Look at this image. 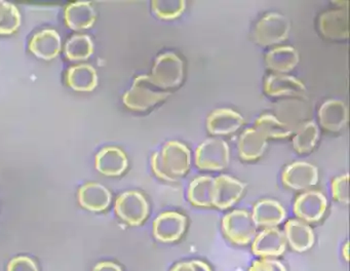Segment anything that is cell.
<instances>
[{
  "label": "cell",
  "mask_w": 350,
  "mask_h": 271,
  "mask_svg": "<svg viewBox=\"0 0 350 271\" xmlns=\"http://www.w3.org/2000/svg\"><path fill=\"white\" fill-rule=\"evenodd\" d=\"M192 156L189 148L179 141H169L151 156L155 176L165 182H177L189 172Z\"/></svg>",
  "instance_id": "6da1fadb"
},
{
  "label": "cell",
  "mask_w": 350,
  "mask_h": 271,
  "mask_svg": "<svg viewBox=\"0 0 350 271\" xmlns=\"http://www.w3.org/2000/svg\"><path fill=\"white\" fill-rule=\"evenodd\" d=\"M171 92L159 88L150 75H140L135 78L130 90L124 94L122 101L131 110L146 111L167 100Z\"/></svg>",
  "instance_id": "7a4b0ae2"
},
{
  "label": "cell",
  "mask_w": 350,
  "mask_h": 271,
  "mask_svg": "<svg viewBox=\"0 0 350 271\" xmlns=\"http://www.w3.org/2000/svg\"><path fill=\"white\" fill-rule=\"evenodd\" d=\"M194 164L200 170L221 172L230 164V148L227 142L217 138H208L196 148Z\"/></svg>",
  "instance_id": "3957f363"
},
{
  "label": "cell",
  "mask_w": 350,
  "mask_h": 271,
  "mask_svg": "<svg viewBox=\"0 0 350 271\" xmlns=\"http://www.w3.org/2000/svg\"><path fill=\"white\" fill-rule=\"evenodd\" d=\"M221 228L225 237L237 246H247L257 235V225L247 209H234L225 215Z\"/></svg>",
  "instance_id": "277c9868"
},
{
  "label": "cell",
  "mask_w": 350,
  "mask_h": 271,
  "mask_svg": "<svg viewBox=\"0 0 350 271\" xmlns=\"http://www.w3.org/2000/svg\"><path fill=\"white\" fill-rule=\"evenodd\" d=\"M150 77L165 90L177 88L183 81L184 63L179 55L167 51L155 59Z\"/></svg>",
  "instance_id": "5b68a950"
},
{
  "label": "cell",
  "mask_w": 350,
  "mask_h": 271,
  "mask_svg": "<svg viewBox=\"0 0 350 271\" xmlns=\"http://www.w3.org/2000/svg\"><path fill=\"white\" fill-rule=\"evenodd\" d=\"M148 201L143 193L136 190L126 191L118 195L114 205L116 216L130 226H140L149 216Z\"/></svg>",
  "instance_id": "8992f818"
},
{
  "label": "cell",
  "mask_w": 350,
  "mask_h": 271,
  "mask_svg": "<svg viewBox=\"0 0 350 271\" xmlns=\"http://www.w3.org/2000/svg\"><path fill=\"white\" fill-rule=\"evenodd\" d=\"M290 29V21L286 16L278 12H269L256 25L254 40L261 47L278 44L288 38Z\"/></svg>",
  "instance_id": "52a82bcc"
},
{
  "label": "cell",
  "mask_w": 350,
  "mask_h": 271,
  "mask_svg": "<svg viewBox=\"0 0 350 271\" xmlns=\"http://www.w3.org/2000/svg\"><path fill=\"white\" fill-rule=\"evenodd\" d=\"M310 104L307 98H288L280 101L274 108L276 118L284 123L293 133L306 121L310 120Z\"/></svg>",
  "instance_id": "ba28073f"
},
{
  "label": "cell",
  "mask_w": 350,
  "mask_h": 271,
  "mask_svg": "<svg viewBox=\"0 0 350 271\" xmlns=\"http://www.w3.org/2000/svg\"><path fill=\"white\" fill-rule=\"evenodd\" d=\"M327 209V199L321 191L308 190L298 195L293 211L298 220L307 224L321 221Z\"/></svg>",
  "instance_id": "9c48e42d"
},
{
  "label": "cell",
  "mask_w": 350,
  "mask_h": 271,
  "mask_svg": "<svg viewBox=\"0 0 350 271\" xmlns=\"http://www.w3.org/2000/svg\"><path fill=\"white\" fill-rule=\"evenodd\" d=\"M245 190V183L228 175L214 178L212 192V207L219 209H230L239 203Z\"/></svg>",
  "instance_id": "30bf717a"
},
{
  "label": "cell",
  "mask_w": 350,
  "mask_h": 271,
  "mask_svg": "<svg viewBox=\"0 0 350 271\" xmlns=\"http://www.w3.org/2000/svg\"><path fill=\"white\" fill-rule=\"evenodd\" d=\"M187 217L179 211H167L159 214L152 224L155 240L163 244L175 242L185 233Z\"/></svg>",
  "instance_id": "8fae6325"
},
{
  "label": "cell",
  "mask_w": 350,
  "mask_h": 271,
  "mask_svg": "<svg viewBox=\"0 0 350 271\" xmlns=\"http://www.w3.org/2000/svg\"><path fill=\"white\" fill-rule=\"evenodd\" d=\"M319 180V168L310 162H292L282 172V184L292 190H307L317 185Z\"/></svg>",
  "instance_id": "7c38bea8"
},
{
  "label": "cell",
  "mask_w": 350,
  "mask_h": 271,
  "mask_svg": "<svg viewBox=\"0 0 350 271\" xmlns=\"http://www.w3.org/2000/svg\"><path fill=\"white\" fill-rule=\"evenodd\" d=\"M286 236L278 227L264 228L252 242V252L260 258H274L282 256L286 252Z\"/></svg>",
  "instance_id": "4fadbf2b"
},
{
  "label": "cell",
  "mask_w": 350,
  "mask_h": 271,
  "mask_svg": "<svg viewBox=\"0 0 350 271\" xmlns=\"http://www.w3.org/2000/svg\"><path fill=\"white\" fill-rule=\"evenodd\" d=\"M264 92L274 98H306L307 90L301 80L286 74H271L264 82Z\"/></svg>",
  "instance_id": "5bb4252c"
},
{
  "label": "cell",
  "mask_w": 350,
  "mask_h": 271,
  "mask_svg": "<svg viewBox=\"0 0 350 271\" xmlns=\"http://www.w3.org/2000/svg\"><path fill=\"white\" fill-rule=\"evenodd\" d=\"M245 123V118L230 108H219L208 114L206 129L211 135L227 136L239 131Z\"/></svg>",
  "instance_id": "9a60e30c"
},
{
  "label": "cell",
  "mask_w": 350,
  "mask_h": 271,
  "mask_svg": "<svg viewBox=\"0 0 350 271\" xmlns=\"http://www.w3.org/2000/svg\"><path fill=\"white\" fill-rule=\"evenodd\" d=\"M319 121L323 129L331 133L343 129L348 122V108L345 103L337 99L323 102L319 110Z\"/></svg>",
  "instance_id": "2e32d148"
},
{
  "label": "cell",
  "mask_w": 350,
  "mask_h": 271,
  "mask_svg": "<svg viewBox=\"0 0 350 271\" xmlns=\"http://www.w3.org/2000/svg\"><path fill=\"white\" fill-rule=\"evenodd\" d=\"M251 215L257 227H278L286 219L284 205L270 198L261 199L256 203Z\"/></svg>",
  "instance_id": "e0dca14e"
},
{
  "label": "cell",
  "mask_w": 350,
  "mask_h": 271,
  "mask_svg": "<svg viewBox=\"0 0 350 271\" xmlns=\"http://www.w3.org/2000/svg\"><path fill=\"white\" fill-rule=\"evenodd\" d=\"M95 162L98 172L105 176H120L129 166L126 154L116 146H108L100 150L96 155Z\"/></svg>",
  "instance_id": "ac0fdd59"
},
{
  "label": "cell",
  "mask_w": 350,
  "mask_h": 271,
  "mask_svg": "<svg viewBox=\"0 0 350 271\" xmlns=\"http://www.w3.org/2000/svg\"><path fill=\"white\" fill-rule=\"evenodd\" d=\"M284 236L286 244L293 250L298 253L306 252L312 248L315 242L314 232L309 224L298 219L288 220L284 224Z\"/></svg>",
  "instance_id": "d6986e66"
},
{
  "label": "cell",
  "mask_w": 350,
  "mask_h": 271,
  "mask_svg": "<svg viewBox=\"0 0 350 271\" xmlns=\"http://www.w3.org/2000/svg\"><path fill=\"white\" fill-rule=\"evenodd\" d=\"M29 49L40 59L50 61L61 53V36L54 29H44L32 36L29 42Z\"/></svg>",
  "instance_id": "ffe728a7"
},
{
  "label": "cell",
  "mask_w": 350,
  "mask_h": 271,
  "mask_svg": "<svg viewBox=\"0 0 350 271\" xmlns=\"http://www.w3.org/2000/svg\"><path fill=\"white\" fill-rule=\"evenodd\" d=\"M321 34L332 40L348 38V14L346 10H333L323 12L319 21Z\"/></svg>",
  "instance_id": "44dd1931"
},
{
  "label": "cell",
  "mask_w": 350,
  "mask_h": 271,
  "mask_svg": "<svg viewBox=\"0 0 350 271\" xmlns=\"http://www.w3.org/2000/svg\"><path fill=\"white\" fill-rule=\"evenodd\" d=\"M112 194L99 183H87L79 188V201L81 207L91 211H103L109 207Z\"/></svg>",
  "instance_id": "7402d4cb"
},
{
  "label": "cell",
  "mask_w": 350,
  "mask_h": 271,
  "mask_svg": "<svg viewBox=\"0 0 350 271\" xmlns=\"http://www.w3.org/2000/svg\"><path fill=\"white\" fill-rule=\"evenodd\" d=\"M267 147V139L255 127H247L239 136V155L245 162H253L263 156Z\"/></svg>",
  "instance_id": "603a6c76"
},
{
  "label": "cell",
  "mask_w": 350,
  "mask_h": 271,
  "mask_svg": "<svg viewBox=\"0 0 350 271\" xmlns=\"http://www.w3.org/2000/svg\"><path fill=\"white\" fill-rule=\"evenodd\" d=\"M299 60L300 57L297 49L288 45L274 47L265 55L266 66L276 74H286L293 71L298 65Z\"/></svg>",
  "instance_id": "cb8c5ba5"
},
{
  "label": "cell",
  "mask_w": 350,
  "mask_h": 271,
  "mask_svg": "<svg viewBox=\"0 0 350 271\" xmlns=\"http://www.w3.org/2000/svg\"><path fill=\"white\" fill-rule=\"evenodd\" d=\"M64 16L67 26L75 31L91 28L96 21L95 8L87 1L69 4L65 8Z\"/></svg>",
  "instance_id": "d4e9b609"
},
{
  "label": "cell",
  "mask_w": 350,
  "mask_h": 271,
  "mask_svg": "<svg viewBox=\"0 0 350 271\" xmlns=\"http://www.w3.org/2000/svg\"><path fill=\"white\" fill-rule=\"evenodd\" d=\"M66 78L68 86L77 92H92L98 86L97 71L89 64L69 68Z\"/></svg>",
  "instance_id": "484cf974"
},
{
  "label": "cell",
  "mask_w": 350,
  "mask_h": 271,
  "mask_svg": "<svg viewBox=\"0 0 350 271\" xmlns=\"http://www.w3.org/2000/svg\"><path fill=\"white\" fill-rule=\"evenodd\" d=\"M213 184V177L200 176L194 178L187 190V198L190 203L198 207H212Z\"/></svg>",
  "instance_id": "4316f807"
},
{
  "label": "cell",
  "mask_w": 350,
  "mask_h": 271,
  "mask_svg": "<svg viewBox=\"0 0 350 271\" xmlns=\"http://www.w3.org/2000/svg\"><path fill=\"white\" fill-rule=\"evenodd\" d=\"M294 133L293 147L300 154L312 151L319 140V125L313 120L303 123Z\"/></svg>",
  "instance_id": "83f0119b"
},
{
  "label": "cell",
  "mask_w": 350,
  "mask_h": 271,
  "mask_svg": "<svg viewBox=\"0 0 350 271\" xmlns=\"http://www.w3.org/2000/svg\"><path fill=\"white\" fill-rule=\"evenodd\" d=\"M255 127L266 139H286L293 131L280 122L275 115L265 113L260 115L255 120Z\"/></svg>",
  "instance_id": "f1b7e54d"
},
{
  "label": "cell",
  "mask_w": 350,
  "mask_h": 271,
  "mask_svg": "<svg viewBox=\"0 0 350 271\" xmlns=\"http://www.w3.org/2000/svg\"><path fill=\"white\" fill-rule=\"evenodd\" d=\"M93 53L94 43L89 35H73L65 44V55L70 61L88 60Z\"/></svg>",
  "instance_id": "f546056e"
},
{
  "label": "cell",
  "mask_w": 350,
  "mask_h": 271,
  "mask_svg": "<svg viewBox=\"0 0 350 271\" xmlns=\"http://www.w3.org/2000/svg\"><path fill=\"white\" fill-rule=\"evenodd\" d=\"M22 16L17 6L0 1V35H11L21 26Z\"/></svg>",
  "instance_id": "4dcf8cb0"
},
{
  "label": "cell",
  "mask_w": 350,
  "mask_h": 271,
  "mask_svg": "<svg viewBox=\"0 0 350 271\" xmlns=\"http://www.w3.org/2000/svg\"><path fill=\"white\" fill-rule=\"evenodd\" d=\"M152 12L161 20L179 18L186 8L184 0H154L151 2Z\"/></svg>",
  "instance_id": "1f68e13d"
},
{
  "label": "cell",
  "mask_w": 350,
  "mask_h": 271,
  "mask_svg": "<svg viewBox=\"0 0 350 271\" xmlns=\"http://www.w3.org/2000/svg\"><path fill=\"white\" fill-rule=\"evenodd\" d=\"M349 175H342L333 179L331 184L332 196L338 203L347 205L349 203V191H348Z\"/></svg>",
  "instance_id": "d6a6232c"
},
{
  "label": "cell",
  "mask_w": 350,
  "mask_h": 271,
  "mask_svg": "<svg viewBox=\"0 0 350 271\" xmlns=\"http://www.w3.org/2000/svg\"><path fill=\"white\" fill-rule=\"evenodd\" d=\"M249 271H288L282 261L274 258H262L252 263Z\"/></svg>",
  "instance_id": "836d02e7"
},
{
  "label": "cell",
  "mask_w": 350,
  "mask_h": 271,
  "mask_svg": "<svg viewBox=\"0 0 350 271\" xmlns=\"http://www.w3.org/2000/svg\"><path fill=\"white\" fill-rule=\"evenodd\" d=\"M7 271H40L33 259L28 256H18L8 264Z\"/></svg>",
  "instance_id": "e575fe53"
},
{
  "label": "cell",
  "mask_w": 350,
  "mask_h": 271,
  "mask_svg": "<svg viewBox=\"0 0 350 271\" xmlns=\"http://www.w3.org/2000/svg\"><path fill=\"white\" fill-rule=\"evenodd\" d=\"M93 271H122V268L112 261H102L94 267Z\"/></svg>",
  "instance_id": "d590c367"
},
{
  "label": "cell",
  "mask_w": 350,
  "mask_h": 271,
  "mask_svg": "<svg viewBox=\"0 0 350 271\" xmlns=\"http://www.w3.org/2000/svg\"><path fill=\"white\" fill-rule=\"evenodd\" d=\"M170 271H196L192 260L190 261H181L174 265Z\"/></svg>",
  "instance_id": "8d00e7d4"
},
{
  "label": "cell",
  "mask_w": 350,
  "mask_h": 271,
  "mask_svg": "<svg viewBox=\"0 0 350 271\" xmlns=\"http://www.w3.org/2000/svg\"><path fill=\"white\" fill-rule=\"evenodd\" d=\"M196 271H213L208 263L202 260H192Z\"/></svg>",
  "instance_id": "74e56055"
},
{
  "label": "cell",
  "mask_w": 350,
  "mask_h": 271,
  "mask_svg": "<svg viewBox=\"0 0 350 271\" xmlns=\"http://www.w3.org/2000/svg\"><path fill=\"white\" fill-rule=\"evenodd\" d=\"M342 256L345 259L346 262H349V242H348L342 246Z\"/></svg>",
  "instance_id": "f35d334b"
}]
</instances>
